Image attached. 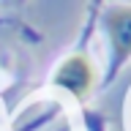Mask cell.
Listing matches in <instances>:
<instances>
[{
	"instance_id": "cell-2",
	"label": "cell",
	"mask_w": 131,
	"mask_h": 131,
	"mask_svg": "<svg viewBox=\"0 0 131 131\" xmlns=\"http://www.w3.org/2000/svg\"><path fill=\"white\" fill-rule=\"evenodd\" d=\"M106 25V36L112 44L117 60L131 57V6H117L112 8L104 19Z\"/></svg>"
},
{
	"instance_id": "cell-1",
	"label": "cell",
	"mask_w": 131,
	"mask_h": 131,
	"mask_svg": "<svg viewBox=\"0 0 131 131\" xmlns=\"http://www.w3.org/2000/svg\"><path fill=\"white\" fill-rule=\"evenodd\" d=\"M55 85L63 88L68 96L74 98H85L96 85V71L85 55H71L57 66L55 71Z\"/></svg>"
}]
</instances>
